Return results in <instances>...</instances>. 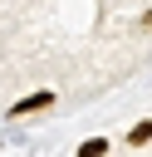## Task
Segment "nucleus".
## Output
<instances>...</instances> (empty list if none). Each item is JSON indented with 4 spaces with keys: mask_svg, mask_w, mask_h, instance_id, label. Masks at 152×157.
Returning <instances> with one entry per match:
<instances>
[{
    "mask_svg": "<svg viewBox=\"0 0 152 157\" xmlns=\"http://www.w3.org/2000/svg\"><path fill=\"white\" fill-rule=\"evenodd\" d=\"M147 137H152V118H142V123H137V128L127 132V142H132V147H142Z\"/></svg>",
    "mask_w": 152,
    "mask_h": 157,
    "instance_id": "f03ea898",
    "label": "nucleus"
},
{
    "mask_svg": "<svg viewBox=\"0 0 152 157\" xmlns=\"http://www.w3.org/2000/svg\"><path fill=\"white\" fill-rule=\"evenodd\" d=\"M103 152H108V142H103V137H88V142L78 147V157H103Z\"/></svg>",
    "mask_w": 152,
    "mask_h": 157,
    "instance_id": "7ed1b4c3",
    "label": "nucleus"
},
{
    "mask_svg": "<svg viewBox=\"0 0 152 157\" xmlns=\"http://www.w3.org/2000/svg\"><path fill=\"white\" fill-rule=\"evenodd\" d=\"M54 103V93H34V98H20L15 108H10V118H20V113H34V108H49Z\"/></svg>",
    "mask_w": 152,
    "mask_h": 157,
    "instance_id": "f257e3e1",
    "label": "nucleus"
}]
</instances>
